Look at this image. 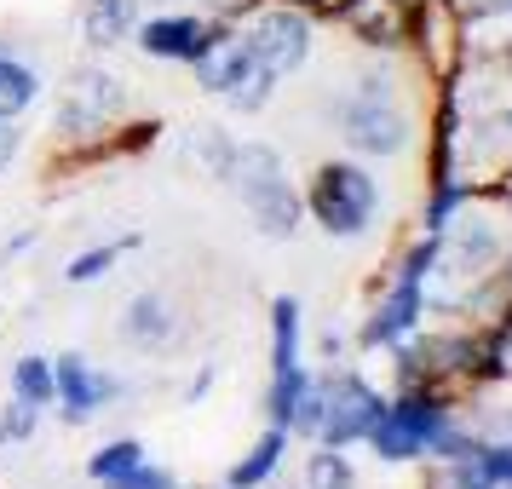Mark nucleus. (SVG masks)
I'll use <instances>...</instances> for the list:
<instances>
[{
  "mask_svg": "<svg viewBox=\"0 0 512 489\" xmlns=\"http://www.w3.org/2000/svg\"><path fill=\"white\" fill-rule=\"evenodd\" d=\"M110 489H173V478L167 472H156V466H127V472H116V478H104Z\"/></svg>",
  "mask_w": 512,
  "mask_h": 489,
  "instance_id": "24",
  "label": "nucleus"
},
{
  "mask_svg": "<svg viewBox=\"0 0 512 489\" xmlns=\"http://www.w3.org/2000/svg\"><path fill=\"white\" fill-rule=\"evenodd\" d=\"M305 489H351V466L340 449H323V455H311L305 466Z\"/></svg>",
  "mask_w": 512,
  "mask_h": 489,
  "instance_id": "21",
  "label": "nucleus"
},
{
  "mask_svg": "<svg viewBox=\"0 0 512 489\" xmlns=\"http://www.w3.org/2000/svg\"><path fill=\"white\" fill-rule=\"evenodd\" d=\"M196 64V81L208 87V93H236L248 75H254V52L242 35H208V47L190 58Z\"/></svg>",
  "mask_w": 512,
  "mask_h": 489,
  "instance_id": "9",
  "label": "nucleus"
},
{
  "mask_svg": "<svg viewBox=\"0 0 512 489\" xmlns=\"http://www.w3.org/2000/svg\"><path fill=\"white\" fill-rule=\"evenodd\" d=\"M133 242H139V236H127V242H104V248H87V254H75L64 277H70V282H98L121 254H127V248H133Z\"/></svg>",
  "mask_w": 512,
  "mask_h": 489,
  "instance_id": "19",
  "label": "nucleus"
},
{
  "mask_svg": "<svg viewBox=\"0 0 512 489\" xmlns=\"http://www.w3.org/2000/svg\"><path fill=\"white\" fill-rule=\"evenodd\" d=\"M41 98V81L24 70V64H12V58H0V121L24 116L29 104Z\"/></svg>",
  "mask_w": 512,
  "mask_h": 489,
  "instance_id": "16",
  "label": "nucleus"
},
{
  "mask_svg": "<svg viewBox=\"0 0 512 489\" xmlns=\"http://www.w3.org/2000/svg\"><path fill=\"white\" fill-rule=\"evenodd\" d=\"M133 12H139V0H93V6H87V41H93V47L121 41V35L133 29Z\"/></svg>",
  "mask_w": 512,
  "mask_h": 489,
  "instance_id": "14",
  "label": "nucleus"
},
{
  "mask_svg": "<svg viewBox=\"0 0 512 489\" xmlns=\"http://www.w3.org/2000/svg\"><path fill=\"white\" fill-rule=\"evenodd\" d=\"M121 334H127L133 346H162L167 334H173L167 300H156V294H139V300L127 305V317H121Z\"/></svg>",
  "mask_w": 512,
  "mask_h": 489,
  "instance_id": "12",
  "label": "nucleus"
},
{
  "mask_svg": "<svg viewBox=\"0 0 512 489\" xmlns=\"http://www.w3.org/2000/svg\"><path fill=\"white\" fill-rule=\"evenodd\" d=\"M116 392H121L116 380H110V374H93L87 357H75V351H64V357L52 363V397L64 403V420H70V426L93 420V409H104Z\"/></svg>",
  "mask_w": 512,
  "mask_h": 489,
  "instance_id": "7",
  "label": "nucleus"
},
{
  "mask_svg": "<svg viewBox=\"0 0 512 489\" xmlns=\"http://www.w3.org/2000/svg\"><path fill=\"white\" fill-rule=\"evenodd\" d=\"M116 110H121V81H110L104 70H81L70 87H64L58 127H64V133H98Z\"/></svg>",
  "mask_w": 512,
  "mask_h": 489,
  "instance_id": "8",
  "label": "nucleus"
},
{
  "mask_svg": "<svg viewBox=\"0 0 512 489\" xmlns=\"http://www.w3.org/2000/svg\"><path fill=\"white\" fill-rule=\"evenodd\" d=\"M305 369L294 363V369H277V386H271V426H282L288 432V420H294V409H300V397H305Z\"/></svg>",
  "mask_w": 512,
  "mask_h": 489,
  "instance_id": "18",
  "label": "nucleus"
},
{
  "mask_svg": "<svg viewBox=\"0 0 512 489\" xmlns=\"http://www.w3.org/2000/svg\"><path fill=\"white\" fill-rule=\"evenodd\" d=\"M190 150H196V156H202V162H208L213 173H219V179H225V173H231V150H236V144L225 139V133H219V127H202V133H196V139H190Z\"/></svg>",
  "mask_w": 512,
  "mask_h": 489,
  "instance_id": "22",
  "label": "nucleus"
},
{
  "mask_svg": "<svg viewBox=\"0 0 512 489\" xmlns=\"http://www.w3.org/2000/svg\"><path fill=\"white\" fill-rule=\"evenodd\" d=\"M12 386H18V397L35 403V409L52 403V363L47 357H18V363H12Z\"/></svg>",
  "mask_w": 512,
  "mask_h": 489,
  "instance_id": "17",
  "label": "nucleus"
},
{
  "mask_svg": "<svg viewBox=\"0 0 512 489\" xmlns=\"http://www.w3.org/2000/svg\"><path fill=\"white\" fill-rule=\"evenodd\" d=\"M139 461H144V443L139 438H116V443H104L93 461H87V472L104 484V478H116V472H127V466H139Z\"/></svg>",
  "mask_w": 512,
  "mask_h": 489,
  "instance_id": "20",
  "label": "nucleus"
},
{
  "mask_svg": "<svg viewBox=\"0 0 512 489\" xmlns=\"http://www.w3.org/2000/svg\"><path fill=\"white\" fill-rule=\"evenodd\" d=\"M271 334H277L271 363H277V369H294V363H300V300H294V294H282V300L271 305Z\"/></svg>",
  "mask_w": 512,
  "mask_h": 489,
  "instance_id": "15",
  "label": "nucleus"
},
{
  "mask_svg": "<svg viewBox=\"0 0 512 489\" xmlns=\"http://www.w3.org/2000/svg\"><path fill=\"white\" fill-rule=\"evenodd\" d=\"M225 179L236 185V196L248 202L254 225L271 236V242H288V236H294V225H300V196L288 185V167H282L277 150H265V144L231 150V173H225Z\"/></svg>",
  "mask_w": 512,
  "mask_h": 489,
  "instance_id": "1",
  "label": "nucleus"
},
{
  "mask_svg": "<svg viewBox=\"0 0 512 489\" xmlns=\"http://www.w3.org/2000/svg\"><path fill=\"white\" fill-rule=\"evenodd\" d=\"M12 156H18V133H12V121H0V173L12 167Z\"/></svg>",
  "mask_w": 512,
  "mask_h": 489,
  "instance_id": "26",
  "label": "nucleus"
},
{
  "mask_svg": "<svg viewBox=\"0 0 512 489\" xmlns=\"http://www.w3.org/2000/svg\"><path fill=\"white\" fill-rule=\"evenodd\" d=\"M449 484H455V489H495V478H489L484 466H478V455H472V461H455Z\"/></svg>",
  "mask_w": 512,
  "mask_h": 489,
  "instance_id": "25",
  "label": "nucleus"
},
{
  "mask_svg": "<svg viewBox=\"0 0 512 489\" xmlns=\"http://www.w3.org/2000/svg\"><path fill=\"white\" fill-rule=\"evenodd\" d=\"M420 323V277L397 271V288L386 294V305L374 311V323L363 328V346H392L397 334H409Z\"/></svg>",
  "mask_w": 512,
  "mask_h": 489,
  "instance_id": "10",
  "label": "nucleus"
},
{
  "mask_svg": "<svg viewBox=\"0 0 512 489\" xmlns=\"http://www.w3.org/2000/svg\"><path fill=\"white\" fill-rule=\"evenodd\" d=\"M35 432V403H6V415H0V443H18V438H29Z\"/></svg>",
  "mask_w": 512,
  "mask_h": 489,
  "instance_id": "23",
  "label": "nucleus"
},
{
  "mask_svg": "<svg viewBox=\"0 0 512 489\" xmlns=\"http://www.w3.org/2000/svg\"><path fill=\"white\" fill-rule=\"evenodd\" d=\"M380 392H374L369 380H357V374H340L334 386H323V426H317V438L328 449H346V443L369 438V426L380 420Z\"/></svg>",
  "mask_w": 512,
  "mask_h": 489,
  "instance_id": "6",
  "label": "nucleus"
},
{
  "mask_svg": "<svg viewBox=\"0 0 512 489\" xmlns=\"http://www.w3.org/2000/svg\"><path fill=\"white\" fill-rule=\"evenodd\" d=\"M374 202H380V185L351 162H328L311 185V208H317L328 236H363L374 219Z\"/></svg>",
  "mask_w": 512,
  "mask_h": 489,
  "instance_id": "2",
  "label": "nucleus"
},
{
  "mask_svg": "<svg viewBox=\"0 0 512 489\" xmlns=\"http://www.w3.org/2000/svg\"><path fill=\"white\" fill-rule=\"evenodd\" d=\"M282 449H288V432H282V426H271V432H265V438H259L254 449H248V461H236V466H231V478H225V484H231V489H254V484H265V478L277 472Z\"/></svg>",
  "mask_w": 512,
  "mask_h": 489,
  "instance_id": "13",
  "label": "nucleus"
},
{
  "mask_svg": "<svg viewBox=\"0 0 512 489\" xmlns=\"http://www.w3.org/2000/svg\"><path fill=\"white\" fill-rule=\"evenodd\" d=\"M139 47L150 58H196V52L208 47V29L196 24V18H156V24L139 29Z\"/></svg>",
  "mask_w": 512,
  "mask_h": 489,
  "instance_id": "11",
  "label": "nucleus"
},
{
  "mask_svg": "<svg viewBox=\"0 0 512 489\" xmlns=\"http://www.w3.org/2000/svg\"><path fill=\"white\" fill-rule=\"evenodd\" d=\"M346 139L363 150V156H397L403 144H409V121L403 110L392 104L386 93V81H363V93L346 104Z\"/></svg>",
  "mask_w": 512,
  "mask_h": 489,
  "instance_id": "4",
  "label": "nucleus"
},
{
  "mask_svg": "<svg viewBox=\"0 0 512 489\" xmlns=\"http://www.w3.org/2000/svg\"><path fill=\"white\" fill-rule=\"evenodd\" d=\"M242 41L254 52V70L282 81V75H294L305 64V52H311V24H305V12H294V6H271V12H259V24L248 29Z\"/></svg>",
  "mask_w": 512,
  "mask_h": 489,
  "instance_id": "5",
  "label": "nucleus"
},
{
  "mask_svg": "<svg viewBox=\"0 0 512 489\" xmlns=\"http://www.w3.org/2000/svg\"><path fill=\"white\" fill-rule=\"evenodd\" d=\"M443 426H449V409L438 397H403L392 409H380V420L369 426V443L380 461H415L438 443Z\"/></svg>",
  "mask_w": 512,
  "mask_h": 489,
  "instance_id": "3",
  "label": "nucleus"
}]
</instances>
